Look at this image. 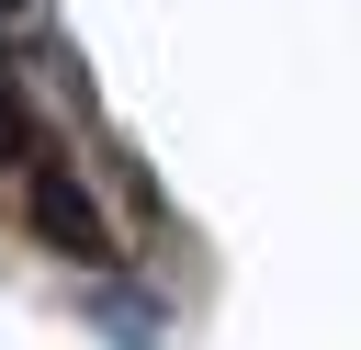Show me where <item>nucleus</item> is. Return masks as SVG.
Here are the masks:
<instances>
[{
    "label": "nucleus",
    "instance_id": "nucleus-1",
    "mask_svg": "<svg viewBox=\"0 0 361 350\" xmlns=\"http://www.w3.org/2000/svg\"><path fill=\"white\" fill-rule=\"evenodd\" d=\"M34 237L45 248H68V260H113V226H102V203L79 192V169H34Z\"/></svg>",
    "mask_w": 361,
    "mask_h": 350
},
{
    "label": "nucleus",
    "instance_id": "nucleus-2",
    "mask_svg": "<svg viewBox=\"0 0 361 350\" xmlns=\"http://www.w3.org/2000/svg\"><path fill=\"white\" fill-rule=\"evenodd\" d=\"M102 327H113V339H124V350H158V316H147V305H135V294H102Z\"/></svg>",
    "mask_w": 361,
    "mask_h": 350
},
{
    "label": "nucleus",
    "instance_id": "nucleus-3",
    "mask_svg": "<svg viewBox=\"0 0 361 350\" xmlns=\"http://www.w3.org/2000/svg\"><path fill=\"white\" fill-rule=\"evenodd\" d=\"M11 158H34V113H23V90H11V68H0V169Z\"/></svg>",
    "mask_w": 361,
    "mask_h": 350
},
{
    "label": "nucleus",
    "instance_id": "nucleus-4",
    "mask_svg": "<svg viewBox=\"0 0 361 350\" xmlns=\"http://www.w3.org/2000/svg\"><path fill=\"white\" fill-rule=\"evenodd\" d=\"M23 11H34V0H0V34H11V23H23Z\"/></svg>",
    "mask_w": 361,
    "mask_h": 350
}]
</instances>
